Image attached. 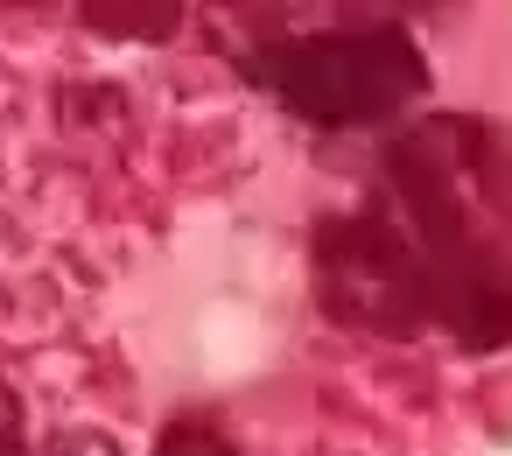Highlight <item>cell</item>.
I'll return each mask as SVG.
<instances>
[{
    "mask_svg": "<svg viewBox=\"0 0 512 456\" xmlns=\"http://www.w3.org/2000/svg\"><path fill=\"white\" fill-rule=\"evenodd\" d=\"M260 78L309 127H372L421 99L428 64L400 29H337L274 43L260 57Z\"/></svg>",
    "mask_w": 512,
    "mask_h": 456,
    "instance_id": "6da1fadb",
    "label": "cell"
},
{
    "mask_svg": "<svg viewBox=\"0 0 512 456\" xmlns=\"http://www.w3.org/2000/svg\"><path fill=\"white\" fill-rule=\"evenodd\" d=\"M162 456H232V442L211 435L204 421H176V428L162 435Z\"/></svg>",
    "mask_w": 512,
    "mask_h": 456,
    "instance_id": "7a4b0ae2",
    "label": "cell"
},
{
    "mask_svg": "<svg viewBox=\"0 0 512 456\" xmlns=\"http://www.w3.org/2000/svg\"><path fill=\"white\" fill-rule=\"evenodd\" d=\"M8 442H15V400L0 393V449H8Z\"/></svg>",
    "mask_w": 512,
    "mask_h": 456,
    "instance_id": "3957f363",
    "label": "cell"
},
{
    "mask_svg": "<svg viewBox=\"0 0 512 456\" xmlns=\"http://www.w3.org/2000/svg\"><path fill=\"white\" fill-rule=\"evenodd\" d=\"M400 8H435V0H400Z\"/></svg>",
    "mask_w": 512,
    "mask_h": 456,
    "instance_id": "277c9868",
    "label": "cell"
}]
</instances>
